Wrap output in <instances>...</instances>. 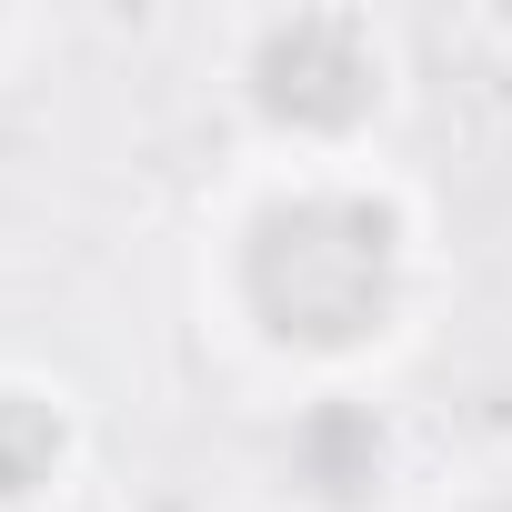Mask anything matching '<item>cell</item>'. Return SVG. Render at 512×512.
Wrapping results in <instances>:
<instances>
[{"instance_id": "obj_1", "label": "cell", "mask_w": 512, "mask_h": 512, "mask_svg": "<svg viewBox=\"0 0 512 512\" xmlns=\"http://www.w3.org/2000/svg\"><path fill=\"white\" fill-rule=\"evenodd\" d=\"M392 272H402L392 211L352 201V191H312V201L262 211L251 221V251H241V292L262 312V332L302 342V352H342V342L382 332Z\"/></svg>"}, {"instance_id": "obj_2", "label": "cell", "mask_w": 512, "mask_h": 512, "mask_svg": "<svg viewBox=\"0 0 512 512\" xmlns=\"http://www.w3.org/2000/svg\"><path fill=\"white\" fill-rule=\"evenodd\" d=\"M372 91H382V61H372L362 21H332V11H302L251 51V101L292 131H352L372 111Z\"/></svg>"}, {"instance_id": "obj_5", "label": "cell", "mask_w": 512, "mask_h": 512, "mask_svg": "<svg viewBox=\"0 0 512 512\" xmlns=\"http://www.w3.org/2000/svg\"><path fill=\"white\" fill-rule=\"evenodd\" d=\"M502 512H512V502H502Z\"/></svg>"}, {"instance_id": "obj_4", "label": "cell", "mask_w": 512, "mask_h": 512, "mask_svg": "<svg viewBox=\"0 0 512 512\" xmlns=\"http://www.w3.org/2000/svg\"><path fill=\"white\" fill-rule=\"evenodd\" d=\"M51 462H61V422L21 392H0V492H31Z\"/></svg>"}, {"instance_id": "obj_3", "label": "cell", "mask_w": 512, "mask_h": 512, "mask_svg": "<svg viewBox=\"0 0 512 512\" xmlns=\"http://www.w3.org/2000/svg\"><path fill=\"white\" fill-rule=\"evenodd\" d=\"M292 472H302L322 502H362V492L382 482V432H372V412L322 402V412L292 432Z\"/></svg>"}]
</instances>
